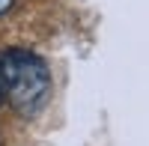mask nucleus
Wrapping results in <instances>:
<instances>
[{"label":"nucleus","instance_id":"2","mask_svg":"<svg viewBox=\"0 0 149 146\" xmlns=\"http://www.w3.org/2000/svg\"><path fill=\"white\" fill-rule=\"evenodd\" d=\"M6 6H9V0H0V12H3V9H6Z\"/></svg>","mask_w":149,"mask_h":146},{"label":"nucleus","instance_id":"1","mask_svg":"<svg viewBox=\"0 0 149 146\" xmlns=\"http://www.w3.org/2000/svg\"><path fill=\"white\" fill-rule=\"evenodd\" d=\"M6 102L21 116H36L51 99V72L30 51H6L0 60Z\"/></svg>","mask_w":149,"mask_h":146},{"label":"nucleus","instance_id":"3","mask_svg":"<svg viewBox=\"0 0 149 146\" xmlns=\"http://www.w3.org/2000/svg\"><path fill=\"white\" fill-rule=\"evenodd\" d=\"M0 95H3V75H0Z\"/></svg>","mask_w":149,"mask_h":146}]
</instances>
